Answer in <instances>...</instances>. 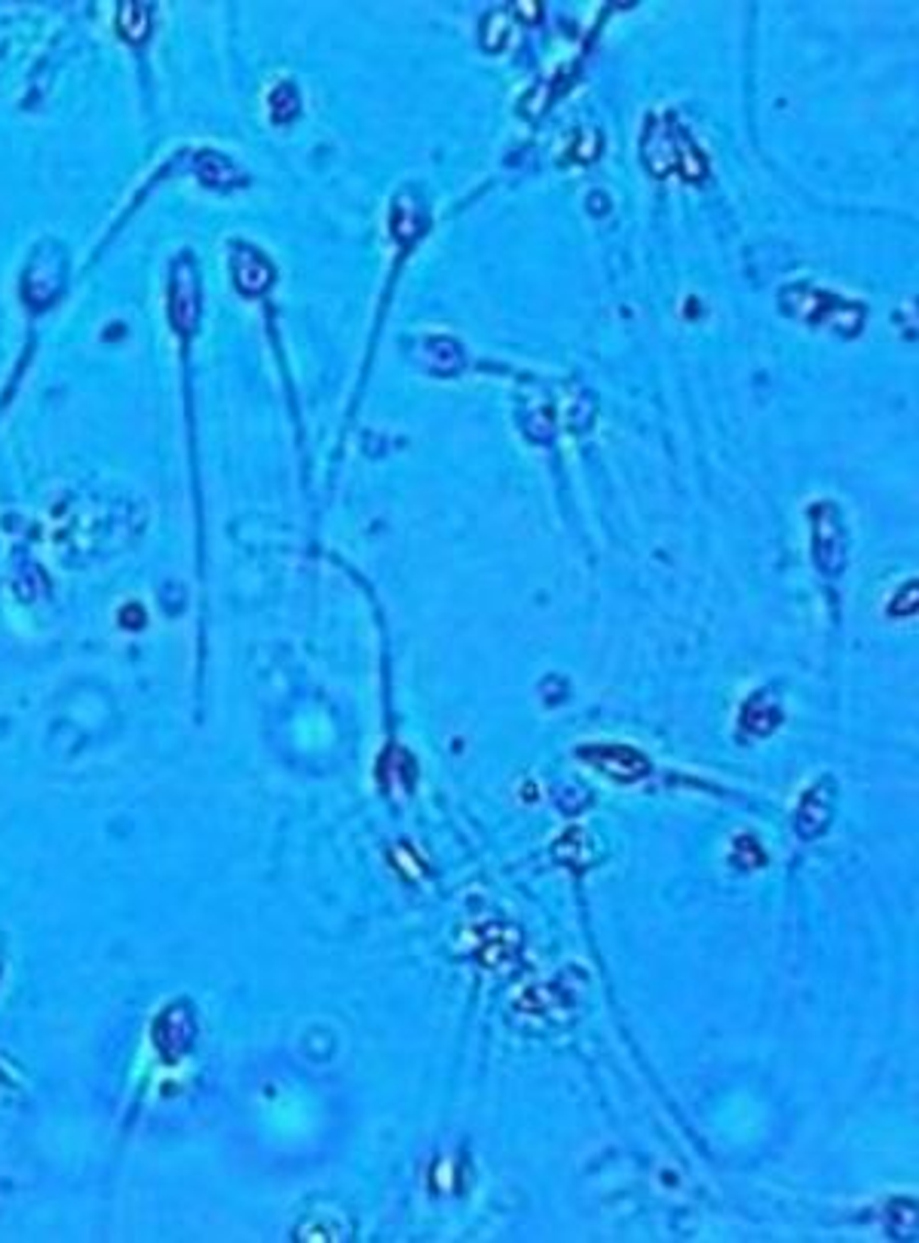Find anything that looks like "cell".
<instances>
[{"mask_svg":"<svg viewBox=\"0 0 919 1243\" xmlns=\"http://www.w3.org/2000/svg\"><path fill=\"white\" fill-rule=\"evenodd\" d=\"M828 824H830V785L828 782H821V785L809 787V790L803 794L801 809H797V830H801L803 840H813L818 833H825Z\"/></svg>","mask_w":919,"mask_h":1243,"instance_id":"7a4b0ae2","label":"cell"},{"mask_svg":"<svg viewBox=\"0 0 919 1243\" xmlns=\"http://www.w3.org/2000/svg\"><path fill=\"white\" fill-rule=\"evenodd\" d=\"M579 756L589 760L594 769L613 778V782H638L650 772L647 756L638 754L628 744H594V748H582Z\"/></svg>","mask_w":919,"mask_h":1243,"instance_id":"6da1fadb","label":"cell"},{"mask_svg":"<svg viewBox=\"0 0 919 1243\" xmlns=\"http://www.w3.org/2000/svg\"><path fill=\"white\" fill-rule=\"evenodd\" d=\"M748 705H751V708H757V714L745 710V714H741V720H745V726H748L751 732H757V735H767V732H772V729L779 726V720H782V714H779V708H775V705H770V710L760 708V698H751Z\"/></svg>","mask_w":919,"mask_h":1243,"instance_id":"3957f363","label":"cell"}]
</instances>
